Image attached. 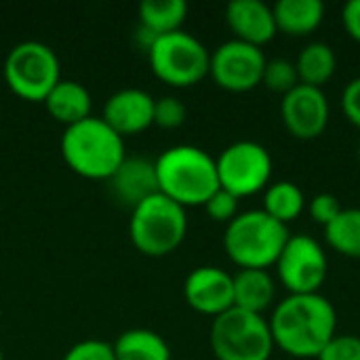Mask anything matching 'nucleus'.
I'll list each match as a JSON object with an SVG mask.
<instances>
[{
    "mask_svg": "<svg viewBox=\"0 0 360 360\" xmlns=\"http://www.w3.org/2000/svg\"><path fill=\"white\" fill-rule=\"evenodd\" d=\"M188 4L184 0H143L139 4V25L154 36L181 30Z\"/></svg>",
    "mask_w": 360,
    "mask_h": 360,
    "instance_id": "4be33fe9",
    "label": "nucleus"
},
{
    "mask_svg": "<svg viewBox=\"0 0 360 360\" xmlns=\"http://www.w3.org/2000/svg\"><path fill=\"white\" fill-rule=\"evenodd\" d=\"M316 360H360L359 335H335Z\"/></svg>",
    "mask_w": 360,
    "mask_h": 360,
    "instance_id": "cd10ccee",
    "label": "nucleus"
},
{
    "mask_svg": "<svg viewBox=\"0 0 360 360\" xmlns=\"http://www.w3.org/2000/svg\"><path fill=\"white\" fill-rule=\"evenodd\" d=\"M116 360H171V348L162 335L150 329H129L112 344Z\"/></svg>",
    "mask_w": 360,
    "mask_h": 360,
    "instance_id": "aec40b11",
    "label": "nucleus"
},
{
    "mask_svg": "<svg viewBox=\"0 0 360 360\" xmlns=\"http://www.w3.org/2000/svg\"><path fill=\"white\" fill-rule=\"evenodd\" d=\"M356 160H359V165H360V139H359V146H356Z\"/></svg>",
    "mask_w": 360,
    "mask_h": 360,
    "instance_id": "473e14b6",
    "label": "nucleus"
},
{
    "mask_svg": "<svg viewBox=\"0 0 360 360\" xmlns=\"http://www.w3.org/2000/svg\"><path fill=\"white\" fill-rule=\"evenodd\" d=\"M108 184L116 200H120L129 209H135L141 200L158 192L154 160H148L143 156H127L120 162V167L112 173Z\"/></svg>",
    "mask_w": 360,
    "mask_h": 360,
    "instance_id": "dca6fc26",
    "label": "nucleus"
},
{
    "mask_svg": "<svg viewBox=\"0 0 360 360\" xmlns=\"http://www.w3.org/2000/svg\"><path fill=\"white\" fill-rule=\"evenodd\" d=\"M184 297L192 310L215 319L234 308V278L217 266L194 268L184 283Z\"/></svg>",
    "mask_w": 360,
    "mask_h": 360,
    "instance_id": "ddd939ff",
    "label": "nucleus"
},
{
    "mask_svg": "<svg viewBox=\"0 0 360 360\" xmlns=\"http://www.w3.org/2000/svg\"><path fill=\"white\" fill-rule=\"evenodd\" d=\"M226 23L234 38L253 46H264L276 36L272 6L262 0H232L226 6Z\"/></svg>",
    "mask_w": 360,
    "mask_h": 360,
    "instance_id": "2eb2a0df",
    "label": "nucleus"
},
{
    "mask_svg": "<svg viewBox=\"0 0 360 360\" xmlns=\"http://www.w3.org/2000/svg\"><path fill=\"white\" fill-rule=\"evenodd\" d=\"M278 278L289 295L319 293L329 274L325 249L308 234L289 236L278 262Z\"/></svg>",
    "mask_w": 360,
    "mask_h": 360,
    "instance_id": "9d476101",
    "label": "nucleus"
},
{
    "mask_svg": "<svg viewBox=\"0 0 360 360\" xmlns=\"http://www.w3.org/2000/svg\"><path fill=\"white\" fill-rule=\"evenodd\" d=\"M186 232V209L160 192L131 209L129 236L143 255L162 257L173 253L184 243Z\"/></svg>",
    "mask_w": 360,
    "mask_h": 360,
    "instance_id": "39448f33",
    "label": "nucleus"
},
{
    "mask_svg": "<svg viewBox=\"0 0 360 360\" xmlns=\"http://www.w3.org/2000/svg\"><path fill=\"white\" fill-rule=\"evenodd\" d=\"M63 360H116V356L112 344L101 340H84L74 344L65 352Z\"/></svg>",
    "mask_w": 360,
    "mask_h": 360,
    "instance_id": "c85d7f7f",
    "label": "nucleus"
},
{
    "mask_svg": "<svg viewBox=\"0 0 360 360\" xmlns=\"http://www.w3.org/2000/svg\"><path fill=\"white\" fill-rule=\"evenodd\" d=\"M219 188L228 190L236 198L253 196L270 186L272 156L270 152L251 139L230 143L215 158Z\"/></svg>",
    "mask_w": 360,
    "mask_h": 360,
    "instance_id": "1a4fd4ad",
    "label": "nucleus"
},
{
    "mask_svg": "<svg viewBox=\"0 0 360 360\" xmlns=\"http://www.w3.org/2000/svg\"><path fill=\"white\" fill-rule=\"evenodd\" d=\"M150 68L171 86H192L209 74L211 53L190 32L177 30L158 36L148 49Z\"/></svg>",
    "mask_w": 360,
    "mask_h": 360,
    "instance_id": "0eeeda50",
    "label": "nucleus"
},
{
    "mask_svg": "<svg viewBox=\"0 0 360 360\" xmlns=\"http://www.w3.org/2000/svg\"><path fill=\"white\" fill-rule=\"evenodd\" d=\"M101 118L120 137L141 133L154 124V97L143 89H120L108 97Z\"/></svg>",
    "mask_w": 360,
    "mask_h": 360,
    "instance_id": "4468645a",
    "label": "nucleus"
},
{
    "mask_svg": "<svg viewBox=\"0 0 360 360\" xmlns=\"http://www.w3.org/2000/svg\"><path fill=\"white\" fill-rule=\"evenodd\" d=\"M4 80L8 89L27 101H44L61 80L57 53L38 40L15 44L4 59Z\"/></svg>",
    "mask_w": 360,
    "mask_h": 360,
    "instance_id": "6e6552de",
    "label": "nucleus"
},
{
    "mask_svg": "<svg viewBox=\"0 0 360 360\" xmlns=\"http://www.w3.org/2000/svg\"><path fill=\"white\" fill-rule=\"evenodd\" d=\"M276 30L287 36L312 34L325 17V4L321 0H278L272 6Z\"/></svg>",
    "mask_w": 360,
    "mask_h": 360,
    "instance_id": "a211bd4d",
    "label": "nucleus"
},
{
    "mask_svg": "<svg viewBox=\"0 0 360 360\" xmlns=\"http://www.w3.org/2000/svg\"><path fill=\"white\" fill-rule=\"evenodd\" d=\"M0 360H4V354H2V350H0Z\"/></svg>",
    "mask_w": 360,
    "mask_h": 360,
    "instance_id": "72a5a7b5",
    "label": "nucleus"
},
{
    "mask_svg": "<svg viewBox=\"0 0 360 360\" xmlns=\"http://www.w3.org/2000/svg\"><path fill=\"white\" fill-rule=\"evenodd\" d=\"M234 278V308L262 314L268 310L276 295L274 278L268 270H240Z\"/></svg>",
    "mask_w": 360,
    "mask_h": 360,
    "instance_id": "6ab92c4d",
    "label": "nucleus"
},
{
    "mask_svg": "<svg viewBox=\"0 0 360 360\" xmlns=\"http://www.w3.org/2000/svg\"><path fill=\"white\" fill-rule=\"evenodd\" d=\"M342 23L352 40L360 42V0H350L342 8Z\"/></svg>",
    "mask_w": 360,
    "mask_h": 360,
    "instance_id": "2f4dec72",
    "label": "nucleus"
},
{
    "mask_svg": "<svg viewBox=\"0 0 360 360\" xmlns=\"http://www.w3.org/2000/svg\"><path fill=\"white\" fill-rule=\"evenodd\" d=\"M188 110L179 97L162 95L154 99V124L162 129H177L186 122Z\"/></svg>",
    "mask_w": 360,
    "mask_h": 360,
    "instance_id": "a878e982",
    "label": "nucleus"
},
{
    "mask_svg": "<svg viewBox=\"0 0 360 360\" xmlns=\"http://www.w3.org/2000/svg\"><path fill=\"white\" fill-rule=\"evenodd\" d=\"M266 61L259 46L232 38L211 53L209 74L224 91L247 93L262 84Z\"/></svg>",
    "mask_w": 360,
    "mask_h": 360,
    "instance_id": "9b49d317",
    "label": "nucleus"
},
{
    "mask_svg": "<svg viewBox=\"0 0 360 360\" xmlns=\"http://www.w3.org/2000/svg\"><path fill=\"white\" fill-rule=\"evenodd\" d=\"M344 211V207L340 205L338 196L325 192V194H316L310 202V215L316 224H321L323 228H327L340 213Z\"/></svg>",
    "mask_w": 360,
    "mask_h": 360,
    "instance_id": "c756f323",
    "label": "nucleus"
},
{
    "mask_svg": "<svg viewBox=\"0 0 360 360\" xmlns=\"http://www.w3.org/2000/svg\"><path fill=\"white\" fill-rule=\"evenodd\" d=\"M154 167L158 192L184 209L205 205L219 190L215 158L202 148L188 143L167 148L154 160Z\"/></svg>",
    "mask_w": 360,
    "mask_h": 360,
    "instance_id": "f03ea898",
    "label": "nucleus"
},
{
    "mask_svg": "<svg viewBox=\"0 0 360 360\" xmlns=\"http://www.w3.org/2000/svg\"><path fill=\"white\" fill-rule=\"evenodd\" d=\"M59 148L65 165L86 179H110L127 158L122 137L101 116L93 114L65 127Z\"/></svg>",
    "mask_w": 360,
    "mask_h": 360,
    "instance_id": "7ed1b4c3",
    "label": "nucleus"
},
{
    "mask_svg": "<svg viewBox=\"0 0 360 360\" xmlns=\"http://www.w3.org/2000/svg\"><path fill=\"white\" fill-rule=\"evenodd\" d=\"M304 207H306L304 192L293 181H274L264 192V211L272 219H276L285 226L289 221L297 219L302 215Z\"/></svg>",
    "mask_w": 360,
    "mask_h": 360,
    "instance_id": "5701e85b",
    "label": "nucleus"
},
{
    "mask_svg": "<svg viewBox=\"0 0 360 360\" xmlns=\"http://www.w3.org/2000/svg\"><path fill=\"white\" fill-rule=\"evenodd\" d=\"M289 236L287 226L272 219L264 209L245 211L228 224L224 249L240 270H266L276 266Z\"/></svg>",
    "mask_w": 360,
    "mask_h": 360,
    "instance_id": "20e7f679",
    "label": "nucleus"
},
{
    "mask_svg": "<svg viewBox=\"0 0 360 360\" xmlns=\"http://www.w3.org/2000/svg\"><path fill=\"white\" fill-rule=\"evenodd\" d=\"M262 84H266L268 91L281 93L285 97L289 91H293L300 84L295 63L289 61V59H270V61H266Z\"/></svg>",
    "mask_w": 360,
    "mask_h": 360,
    "instance_id": "393cba45",
    "label": "nucleus"
},
{
    "mask_svg": "<svg viewBox=\"0 0 360 360\" xmlns=\"http://www.w3.org/2000/svg\"><path fill=\"white\" fill-rule=\"evenodd\" d=\"M325 238L338 253L360 259V209L350 207L344 209L327 228Z\"/></svg>",
    "mask_w": 360,
    "mask_h": 360,
    "instance_id": "b1692460",
    "label": "nucleus"
},
{
    "mask_svg": "<svg viewBox=\"0 0 360 360\" xmlns=\"http://www.w3.org/2000/svg\"><path fill=\"white\" fill-rule=\"evenodd\" d=\"M209 340L217 360H270L274 350L268 321L240 308L215 316Z\"/></svg>",
    "mask_w": 360,
    "mask_h": 360,
    "instance_id": "423d86ee",
    "label": "nucleus"
},
{
    "mask_svg": "<svg viewBox=\"0 0 360 360\" xmlns=\"http://www.w3.org/2000/svg\"><path fill=\"white\" fill-rule=\"evenodd\" d=\"M268 325L274 348L293 359H316L335 338L338 314L321 293L289 295L274 308Z\"/></svg>",
    "mask_w": 360,
    "mask_h": 360,
    "instance_id": "f257e3e1",
    "label": "nucleus"
},
{
    "mask_svg": "<svg viewBox=\"0 0 360 360\" xmlns=\"http://www.w3.org/2000/svg\"><path fill=\"white\" fill-rule=\"evenodd\" d=\"M281 116L287 131L297 139H316L329 124V101L323 89L297 84L281 101Z\"/></svg>",
    "mask_w": 360,
    "mask_h": 360,
    "instance_id": "f8f14e48",
    "label": "nucleus"
},
{
    "mask_svg": "<svg viewBox=\"0 0 360 360\" xmlns=\"http://www.w3.org/2000/svg\"><path fill=\"white\" fill-rule=\"evenodd\" d=\"M342 110L346 118L360 129V76L352 78L342 93Z\"/></svg>",
    "mask_w": 360,
    "mask_h": 360,
    "instance_id": "7c9ffc66",
    "label": "nucleus"
},
{
    "mask_svg": "<svg viewBox=\"0 0 360 360\" xmlns=\"http://www.w3.org/2000/svg\"><path fill=\"white\" fill-rule=\"evenodd\" d=\"M46 112L61 124L70 127L91 116V93L78 80H59L44 99Z\"/></svg>",
    "mask_w": 360,
    "mask_h": 360,
    "instance_id": "f3484780",
    "label": "nucleus"
},
{
    "mask_svg": "<svg viewBox=\"0 0 360 360\" xmlns=\"http://www.w3.org/2000/svg\"><path fill=\"white\" fill-rule=\"evenodd\" d=\"M335 68H338L335 51L325 42L306 44L295 61L300 84H308L316 89H323V84H327L333 78Z\"/></svg>",
    "mask_w": 360,
    "mask_h": 360,
    "instance_id": "412c9836",
    "label": "nucleus"
},
{
    "mask_svg": "<svg viewBox=\"0 0 360 360\" xmlns=\"http://www.w3.org/2000/svg\"><path fill=\"white\" fill-rule=\"evenodd\" d=\"M238 200L234 194H230L228 190L219 188L217 192H213V196L202 205L207 215L213 221H221V224H230L236 215H238Z\"/></svg>",
    "mask_w": 360,
    "mask_h": 360,
    "instance_id": "bb28decb",
    "label": "nucleus"
}]
</instances>
